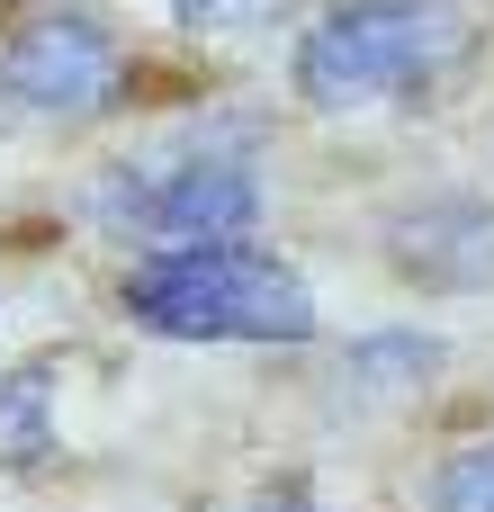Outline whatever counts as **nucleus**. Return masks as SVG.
I'll return each instance as SVG.
<instances>
[{"label": "nucleus", "mask_w": 494, "mask_h": 512, "mask_svg": "<svg viewBox=\"0 0 494 512\" xmlns=\"http://www.w3.org/2000/svg\"><path fill=\"white\" fill-rule=\"evenodd\" d=\"M117 306L162 333V342H315V288L297 261L252 252V243H189V252H144L117 279Z\"/></svg>", "instance_id": "nucleus-1"}, {"label": "nucleus", "mask_w": 494, "mask_h": 512, "mask_svg": "<svg viewBox=\"0 0 494 512\" xmlns=\"http://www.w3.org/2000/svg\"><path fill=\"white\" fill-rule=\"evenodd\" d=\"M477 45V18L459 0H333L306 36H297V99L306 108H387L432 90L441 72H459V54Z\"/></svg>", "instance_id": "nucleus-2"}, {"label": "nucleus", "mask_w": 494, "mask_h": 512, "mask_svg": "<svg viewBox=\"0 0 494 512\" xmlns=\"http://www.w3.org/2000/svg\"><path fill=\"white\" fill-rule=\"evenodd\" d=\"M99 216L135 243L189 252V243H243V225L261 216V162L243 135H171L126 153L99 180Z\"/></svg>", "instance_id": "nucleus-3"}, {"label": "nucleus", "mask_w": 494, "mask_h": 512, "mask_svg": "<svg viewBox=\"0 0 494 512\" xmlns=\"http://www.w3.org/2000/svg\"><path fill=\"white\" fill-rule=\"evenodd\" d=\"M126 81H135L126 36L81 0H54L0 36V99L27 117H108Z\"/></svg>", "instance_id": "nucleus-4"}, {"label": "nucleus", "mask_w": 494, "mask_h": 512, "mask_svg": "<svg viewBox=\"0 0 494 512\" xmlns=\"http://www.w3.org/2000/svg\"><path fill=\"white\" fill-rule=\"evenodd\" d=\"M378 252L423 297H486L494 288V198H468V189L405 198V207L378 216Z\"/></svg>", "instance_id": "nucleus-5"}, {"label": "nucleus", "mask_w": 494, "mask_h": 512, "mask_svg": "<svg viewBox=\"0 0 494 512\" xmlns=\"http://www.w3.org/2000/svg\"><path fill=\"white\" fill-rule=\"evenodd\" d=\"M54 459V369L27 360L0 378V468H45Z\"/></svg>", "instance_id": "nucleus-6"}, {"label": "nucleus", "mask_w": 494, "mask_h": 512, "mask_svg": "<svg viewBox=\"0 0 494 512\" xmlns=\"http://www.w3.org/2000/svg\"><path fill=\"white\" fill-rule=\"evenodd\" d=\"M432 512H494V441H468L432 468Z\"/></svg>", "instance_id": "nucleus-7"}, {"label": "nucleus", "mask_w": 494, "mask_h": 512, "mask_svg": "<svg viewBox=\"0 0 494 512\" xmlns=\"http://www.w3.org/2000/svg\"><path fill=\"white\" fill-rule=\"evenodd\" d=\"M342 369H351V378H432V369H441V342H432V333H378V342H360Z\"/></svg>", "instance_id": "nucleus-8"}, {"label": "nucleus", "mask_w": 494, "mask_h": 512, "mask_svg": "<svg viewBox=\"0 0 494 512\" xmlns=\"http://www.w3.org/2000/svg\"><path fill=\"white\" fill-rule=\"evenodd\" d=\"M288 0H171V18L189 36H243V27H270Z\"/></svg>", "instance_id": "nucleus-9"}, {"label": "nucleus", "mask_w": 494, "mask_h": 512, "mask_svg": "<svg viewBox=\"0 0 494 512\" xmlns=\"http://www.w3.org/2000/svg\"><path fill=\"white\" fill-rule=\"evenodd\" d=\"M243 512H324V504H306V495H261V504H243Z\"/></svg>", "instance_id": "nucleus-10"}]
</instances>
